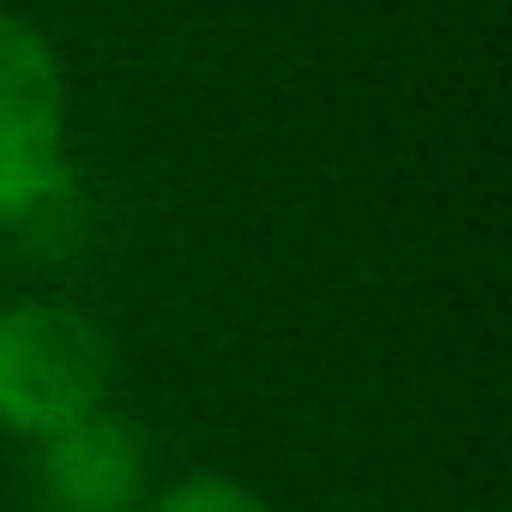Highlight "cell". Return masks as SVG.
Masks as SVG:
<instances>
[{
	"label": "cell",
	"mask_w": 512,
	"mask_h": 512,
	"mask_svg": "<svg viewBox=\"0 0 512 512\" xmlns=\"http://www.w3.org/2000/svg\"><path fill=\"white\" fill-rule=\"evenodd\" d=\"M115 386V344L97 320L55 302L0 314V422L31 440L97 416Z\"/></svg>",
	"instance_id": "cell-1"
},
{
	"label": "cell",
	"mask_w": 512,
	"mask_h": 512,
	"mask_svg": "<svg viewBox=\"0 0 512 512\" xmlns=\"http://www.w3.org/2000/svg\"><path fill=\"white\" fill-rule=\"evenodd\" d=\"M67 193V91L37 25L0 13V223Z\"/></svg>",
	"instance_id": "cell-2"
},
{
	"label": "cell",
	"mask_w": 512,
	"mask_h": 512,
	"mask_svg": "<svg viewBox=\"0 0 512 512\" xmlns=\"http://www.w3.org/2000/svg\"><path fill=\"white\" fill-rule=\"evenodd\" d=\"M145 434L109 410L43 440V488L61 512H127L145 494Z\"/></svg>",
	"instance_id": "cell-3"
},
{
	"label": "cell",
	"mask_w": 512,
	"mask_h": 512,
	"mask_svg": "<svg viewBox=\"0 0 512 512\" xmlns=\"http://www.w3.org/2000/svg\"><path fill=\"white\" fill-rule=\"evenodd\" d=\"M151 512H272V506L229 476H187V482L163 488Z\"/></svg>",
	"instance_id": "cell-4"
}]
</instances>
